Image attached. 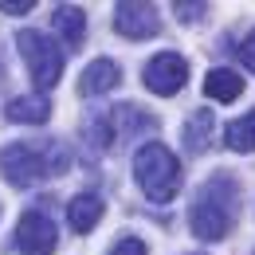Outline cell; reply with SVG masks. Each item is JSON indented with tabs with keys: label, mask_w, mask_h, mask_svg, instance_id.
I'll return each instance as SVG.
<instances>
[{
	"label": "cell",
	"mask_w": 255,
	"mask_h": 255,
	"mask_svg": "<svg viewBox=\"0 0 255 255\" xmlns=\"http://www.w3.org/2000/svg\"><path fill=\"white\" fill-rule=\"evenodd\" d=\"M236 216H240V185H236V177H228V173L208 177L196 189L192 208H189L192 236H200L204 244H220L236 228Z\"/></svg>",
	"instance_id": "1"
},
{
	"label": "cell",
	"mask_w": 255,
	"mask_h": 255,
	"mask_svg": "<svg viewBox=\"0 0 255 255\" xmlns=\"http://www.w3.org/2000/svg\"><path fill=\"white\" fill-rule=\"evenodd\" d=\"M71 153L59 137H47V141H12L8 149H0V173L16 185V189H32L39 181H51L59 177Z\"/></svg>",
	"instance_id": "2"
},
{
	"label": "cell",
	"mask_w": 255,
	"mask_h": 255,
	"mask_svg": "<svg viewBox=\"0 0 255 255\" xmlns=\"http://www.w3.org/2000/svg\"><path fill=\"white\" fill-rule=\"evenodd\" d=\"M133 181L153 204H169L177 196V189H181V161L173 157L169 145L145 141L133 153Z\"/></svg>",
	"instance_id": "3"
},
{
	"label": "cell",
	"mask_w": 255,
	"mask_h": 255,
	"mask_svg": "<svg viewBox=\"0 0 255 255\" xmlns=\"http://www.w3.org/2000/svg\"><path fill=\"white\" fill-rule=\"evenodd\" d=\"M16 47H20V55H24V63L32 71V83L39 91H51L59 79H63V43H55L51 35L43 32H32V28H24V32L16 35Z\"/></svg>",
	"instance_id": "4"
},
{
	"label": "cell",
	"mask_w": 255,
	"mask_h": 255,
	"mask_svg": "<svg viewBox=\"0 0 255 255\" xmlns=\"http://www.w3.org/2000/svg\"><path fill=\"white\" fill-rule=\"evenodd\" d=\"M141 79H145V91L149 95H177L181 87H185V79H189V63L177 55V51H161V55H153L149 63H145V71H141Z\"/></svg>",
	"instance_id": "5"
},
{
	"label": "cell",
	"mask_w": 255,
	"mask_h": 255,
	"mask_svg": "<svg viewBox=\"0 0 255 255\" xmlns=\"http://www.w3.org/2000/svg\"><path fill=\"white\" fill-rule=\"evenodd\" d=\"M59 244V232L55 224L47 220V212H24L16 224V252L20 255H51Z\"/></svg>",
	"instance_id": "6"
},
{
	"label": "cell",
	"mask_w": 255,
	"mask_h": 255,
	"mask_svg": "<svg viewBox=\"0 0 255 255\" xmlns=\"http://www.w3.org/2000/svg\"><path fill=\"white\" fill-rule=\"evenodd\" d=\"M114 28L126 39H153L161 32V16L153 4H118L114 8Z\"/></svg>",
	"instance_id": "7"
},
{
	"label": "cell",
	"mask_w": 255,
	"mask_h": 255,
	"mask_svg": "<svg viewBox=\"0 0 255 255\" xmlns=\"http://www.w3.org/2000/svg\"><path fill=\"white\" fill-rule=\"evenodd\" d=\"M118 83H122V71H118V63H114V59H95V63H87V71H83L79 91H83L87 98H95V95L114 91Z\"/></svg>",
	"instance_id": "8"
},
{
	"label": "cell",
	"mask_w": 255,
	"mask_h": 255,
	"mask_svg": "<svg viewBox=\"0 0 255 255\" xmlns=\"http://www.w3.org/2000/svg\"><path fill=\"white\" fill-rule=\"evenodd\" d=\"M51 28L63 39L67 51H75V47L83 43V35H87V16H83V8H75V4H59L55 16H51Z\"/></svg>",
	"instance_id": "9"
},
{
	"label": "cell",
	"mask_w": 255,
	"mask_h": 255,
	"mask_svg": "<svg viewBox=\"0 0 255 255\" xmlns=\"http://www.w3.org/2000/svg\"><path fill=\"white\" fill-rule=\"evenodd\" d=\"M102 196H95V192H79L75 200H67V224H71V232H91L98 220H102Z\"/></svg>",
	"instance_id": "10"
},
{
	"label": "cell",
	"mask_w": 255,
	"mask_h": 255,
	"mask_svg": "<svg viewBox=\"0 0 255 255\" xmlns=\"http://www.w3.org/2000/svg\"><path fill=\"white\" fill-rule=\"evenodd\" d=\"M4 114H8L12 122H20V126H43V122L51 118V102L43 95H24V98H12Z\"/></svg>",
	"instance_id": "11"
},
{
	"label": "cell",
	"mask_w": 255,
	"mask_h": 255,
	"mask_svg": "<svg viewBox=\"0 0 255 255\" xmlns=\"http://www.w3.org/2000/svg\"><path fill=\"white\" fill-rule=\"evenodd\" d=\"M204 95L216 98V102H236V98L244 95V79L236 71H228V67H212L204 75Z\"/></svg>",
	"instance_id": "12"
},
{
	"label": "cell",
	"mask_w": 255,
	"mask_h": 255,
	"mask_svg": "<svg viewBox=\"0 0 255 255\" xmlns=\"http://www.w3.org/2000/svg\"><path fill=\"white\" fill-rule=\"evenodd\" d=\"M212 126H216L212 110H192L189 126H185V149H189L192 157H196V153H204V149L212 145Z\"/></svg>",
	"instance_id": "13"
},
{
	"label": "cell",
	"mask_w": 255,
	"mask_h": 255,
	"mask_svg": "<svg viewBox=\"0 0 255 255\" xmlns=\"http://www.w3.org/2000/svg\"><path fill=\"white\" fill-rule=\"evenodd\" d=\"M224 141H228V149H236V153H252L255 149V110L244 114V118H236L232 126H224Z\"/></svg>",
	"instance_id": "14"
},
{
	"label": "cell",
	"mask_w": 255,
	"mask_h": 255,
	"mask_svg": "<svg viewBox=\"0 0 255 255\" xmlns=\"http://www.w3.org/2000/svg\"><path fill=\"white\" fill-rule=\"evenodd\" d=\"M173 12L185 20V24H192V20H204V12H208V4H185V0H177L173 4Z\"/></svg>",
	"instance_id": "15"
},
{
	"label": "cell",
	"mask_w": 255,
	"mask_h": 255,
	"mask_svg": "<svg viewBox=\"0 0 255 255\" xmlns=\"http://www.w3.org/2000/svg\"><path fill=\"white\" fill-rule=\"evenodd\" d=\"M110 255H145V244H141L137 236H126V240H118V244L110 248Z\"/></svg>",
	"instance_id": "16"
},
{
	"label": "cell",
	"mask_w": 255,
	"mask_h": 255,
	"mask_svg": "<svg viewBox=\"0 0 255 255\" xmlns=\"http://www.w3.org/2000/svg\"><path fill=\"white\" fill-rule=\"evenodd\" d=\"M32 8H35V0H0V12L4 16H24Z\"/></svg>",
	"instance_id": "17"
},
{
	"label": "cell",
	"mask_w": 255,
	"mask_h": 255,
	"mask_svg": "<svg viewBox=\"0 0 255 255\" xmlns=\"http://www.w3.org/2000/svg\"><path fill=\"white\" fill-rule=\"evenodd\" d=\"M236 51H240V59H244V67H248V71H255V32L248 35V39H244V43H240Z\"/></svg>",
	"instance_id": "18"
},
{
	"label": "cell",
	"mask_w": 255,
	"mask_h": 255,
	"mask_svg": "<svg viewBox=\"0 0 255 255\" xmlns=\"http://www.w3.org/2000/svg\"><path fill=\"white\" fill-rule=\"evenodd\" d=\"M192 255H204V252H192Z\"/></svg>",
	"instance_id": "19"
}]
</instances>
